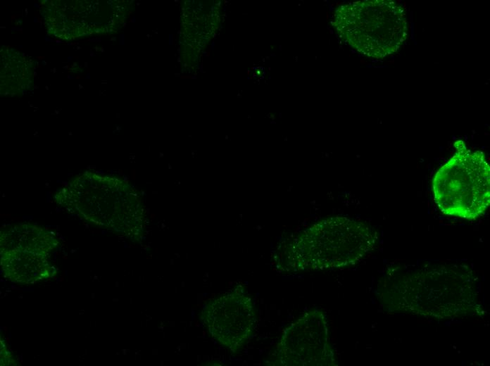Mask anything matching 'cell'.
<instances>
[{
	"label": "cell",
	"instance_id": "obj_6",
	"mask_svg": "<svg viewBox=\"0 0 490 366\" xmlns=\"http://www.w3.org/2000/svg\"><path fill=\"white\" fill-rule=\"evenodd\" d=\"M201 318L211 337L233 353L240 351L251 338L257 320L251 299L238 290L209 301Z\"/></svg>",
	"mask_w": 490,
	"mask_h": 366
},
{
	"label": "cell",
	"instance_id": "obj_2",
	"mask_svg": "<svg viewBox=\"0 0 490 366\" xmlns=\"http://www.w3.org/2000/svg\"><path fill=\"white\" fill-rule=\"evenodd\" d=\"M377 234L366 223L346 217H332L299 234L284 251L289 271L327 270L360 262L374 248Z\"/></svg>",
	"mask_w": 490,
	"mask_h": 366
},
{
	"label": "cell",
	"instance_id": "obj_5",
	"mask_svg": "<svg viewBox=\"0 0 490 366\" xmlns=\"http://www.w3.org/2000/svg\"><path fill=\"white\" fill-rule=\"evenodd\" d=\"M275 358L282 365H334V353L323 313L307 311L287 327L277 344Z\"/></svg>",
	"mask_w": 490,
	"mask_h": 366
},
{
	"label": "cell",
	"instance_id": "obj_3",
	"mask_svg": "<svg viewBox=\"0 0 490 366\" xmlns=\"http://www.w3.org/2000/svg\"><path fill=\"white\" fill-rule=\"evenodd\" d=\"M333 25L348 44L376 58L397 51L408 34L405 9L394 1H362L342 5L334 13Z\"/></svg>",
	"mask_w": 490,
	"mask_h": 366
},
{
	"label": "cell",
	"instance_id": "obj_4",
	"mask_svg": "<svg viewBox=\"0 0 490 366\" xmlns=\"http://www.w3.org/2000/svg\"><path fill=\"white\" fill-rule=\"evenodd\" d=\"M432 191L444 215L466 220L482 216L490 203V168L483 153L458 150L435 173Z\"/></svg>",
	"mask_w": 490,
	"mask_h": 366
},
{
	"label": "cell",
	"instance_id": "obj_1",
	"mask_svg": "<svg viewBox=\"0 0 490 366\" xmlns=\"http://www.w3.org/2000/svg\"><path fill=\"white\" fill-rule=\"evenodd\" d=\"M477 278L467 267L432 266L389 273L382 296L394 311L444 320L482 315Z\"/></svg>",
	"mask_w": 490,
	"mask_h": 366
}]
</instances>
